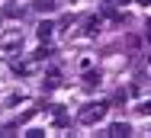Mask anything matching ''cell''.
I'll return each mask as SVG.
<instances>
[{
	"instance_id": "8",
	"label": "cell",
	"mask_w": 151,
	"mask_h": 138,
	"mask_svg": "<svg viewBox=\"0 0 151 138\" xmlns=\"http://www.w3.org/2000/svg\"><path fill=\"white\" fill-rule=\"evenodd\" d=\"M23 13H26V10H23V6H16V3H6V6H3V16H10V19H16V16L23 19Z\"/></svg>"
},
{
	"instance_id": "6",
	"label": "cell",
	"mask_w": 151,
	"mask_h": 138,
	"mask_svg": "<svg viewBox=\"0 0 151 138\" xmlns=\"http://www.w3.org/2000/svg\"><path fill=\"white\" fill-rule=\"evenodd\" d=\"M42 87H45V90H58V87H61V74H58V71H48L45 80H42Z\"/></svg>"
},
{
	"instance_id": "10",
	"label": "cell",
	"mask_w": 151,
	"mask_h": 138,
	"mask_svg": "<svg viewBox=\"0 0 151 138\" xmlns=\"http://www.w3.org/2000/svg\"><path fill=\"white\" fill-rule=\"evenodd\" d=\"M84 87H100V74H84Z\"/></svg>"
},
{
	"instance_id": "12",
	"label": "cell",
	"mask_w": 151,
	"mask_h": 138,
	"mask_svg": "<svg viewBox=\"0 0 151 138\" xmlns=\"http://www.w3.org/2000/svg\"><path fill=\"white\" fill-rule=\"evenodd\" d=\"M26 135H29V138H42V135H45V129H29Z\"/></svg>"
},
{
	"instance_id": "11",
	"label": "cell",
	"mask_w": 151,
	"mask_h": 138,
	"mask_svg": "<svg viewBox=\"0 0 151 138\" xmlns=\"http://www.w3.org/2000/svg\"><path fill=\"white\" fill-rule=\"evenodd\" d=\"M135 112H138V116H151V100H142V103L135 106Z\"/></svg>"
},
{
	"instance_id": "4",
	"label": "cell",
	"mask_w": 151,
	"mask_h": 138,
	"mask_svg": "<svg viewBox=\"0 0 151 138\" xmlns=\"http://www.w3.org/2000/svg\"><path fill=\"white\" fill-rule=\"evenodd\" d=\"M106 135L109 138H125V135H132V125H129V122H113V125L106 129Z\"/></svg>"
},
{
	"instance_id": "7",
	"label": "cell",
	"mask_w": 151,
	"mask_h": 138,
	"mask_svg": "<svg viewBox=\"0 0 151 138\" xmlns=\"http://www.w3.org/2000/svg\"><path fill=\"white\" fill-rule=\"evenodd\" d=\"M58 6H61V0H39L35 3V10H42V13H55Z\"/></svg>"
},
{
	"instance_id": "15",
	"label": "cell",
	"mask_w": 151,
	"mask_h": 138,
	"mask_svg": "<svg viewBox=\"0 0 151 138\" xmlns=\"http://www.w3.org/2000/svg\"><path fill=\"white\" fill-rule=\"evenodd\" d=\"M71 3H81V0H71Z\"/></svg>"
},
{
	"instance_id": "14",
	"label": "cell",
	"mask_w": 151,
	"mask_h": 138,
	"mask_svg": "<svg viewBox=\"0 0 151 138\" xmlns=\"http://www.w3.org/2000/svg\"><path fill=\"white\" fill-rule=\"evenodd\" d=\"M138 3H142V6H151V0H138Z\"/></svg>"
},
{
	"instance_id": "2",
	"label": "cell",
	"mask_w": 151,
	"mask_h": 138,
	"mask_svg": "<svg viewBox=\"0 0 151 138\" xmlns=\"http://www.w3.org/2000/svg\"><path fill=\"white\" fill-rule=\"evenodd\" d=\"M109 109V103H103V100H93V103H84L81 109H77V122L81 125H96L103 116Z\"/></svg>"
},
{
	"instance_id": "5",
	"label": "cell",
	"mask_w": 151,
	"mask_h": 138,
	"mask_svg": "<svg viewBox=\"0 0 151 138\" xmlns=\"http://www.w3.org/2000/svg\"><path fill=\"white\" fill-rule=\"evenodd\" d=\"M35 35H39V42H42V45H48V42H52V35H55V26H52V23H39V26H35Z\"/></svg>"
},
{
	"instance_id": "3",
	"label": "cell",
	"mask_w": 151,
	"mask_h": 138,
	"mask_svg": "<svg viewBox=\"0 0 151 138\" xmlns=\"http://www.w3.org/2000/svg\"><path fill=\"white\" fill-rule=\"evenodd\" d=\"M23 48V32L19 29H3L0 32V52H16Z\"/></svg>"
},
{
	"instance_id": "1",
	"label": "cell",
	"mask_w": 151,
	"mask_h": 138,
	"mask_svg": "<svg viewBox=\"0 0 151 138\" xmlns=\"http://www.w3.org/2000/svg\"><path fill=\"white\" fill-rule=\"evenodd\" d=\"M48 45L45 48H39L35 55H26V58H13L10 61V68H13V74H19V77H35L42 68H45V61H48Z\"/></svg>"
},
{
	"instance_id": "13",
	"label": "cell",
	"mask_w": 151,
	"mask_h": 138,
	"mask_svg": "<svg viewBox=\"0 0 151 138\" xmlns=\"http://www.w3.org/2000/svg\"><path fill=\"white\" fill-rule=\"evenodd\" d=\"M145 32H148V39H151V16H148V29H145Z\"/></svg>"
},
{
	"instance_id": "9",
	"label": "cell",
	"mask_w": 151,
	"mask_h": 138,
	"mask_svg": "<svg viewBox=\"0 0 151 138\" xmlns=\"http://www.w3.org/2000/svg\"><path fill=\"white\" fill-rule=\"evenodd\" d=\"M100 26H103V19H100V16H93V19H87V32H100Z\"/></svg>"
}]
</instances>
